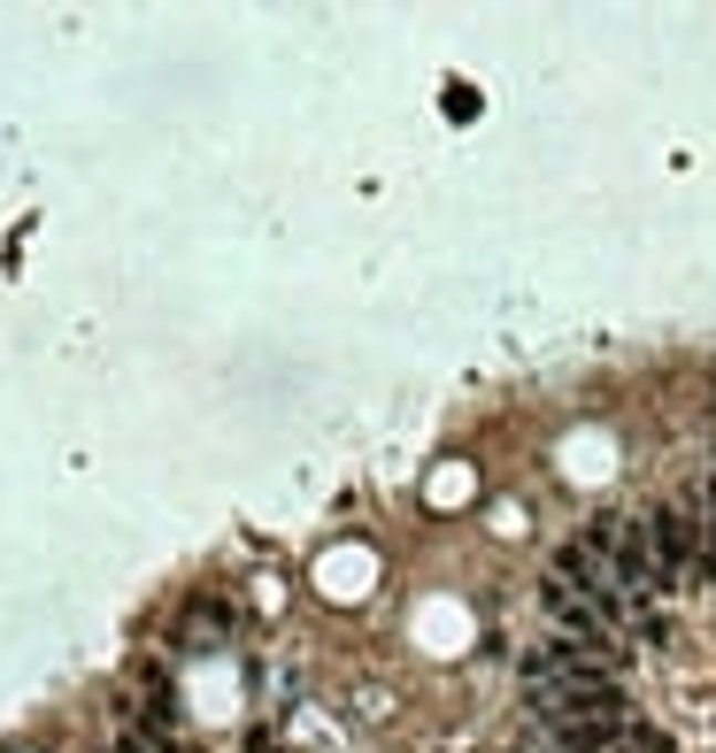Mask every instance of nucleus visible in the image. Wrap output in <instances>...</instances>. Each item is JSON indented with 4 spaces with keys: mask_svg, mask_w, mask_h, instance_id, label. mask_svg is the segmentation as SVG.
<instances>
[{
    "mask_svg": "<svg viewBox=\"0 0 716 753\" xmlns=\"http://www.w3.org/2000/svg\"><path fill=\"white\" fill-rule=\"evenodd\" d=\"M539 607H547L554 638H578V646H593V653H624V646H616V630H609V615H601L593 600H578L562 577H547V585H539Z\"/></svg>",
    "mask_w": 716,
    "mask_h": 753,
    "instance_id": "nucleus-5",
    "label": "nucleus"
},
{
    "mask_svg": "<svg viewBox=\"0 0 716 753\" xmlns=\"http://www.w3.org/2000/svg\"><path fill=\"white\" fill-rule=\"evenodd\" d=\"M647 538H655V569H663V585L678 593L686 577H702V554H709V515H702V492L694 500H678V508H663V515H647Z\"/></svg>",
    "mask_w": 716,
    "mask_h": 753,
    "instance_id": "nucleus-3",
    "label": "nucleus"
},
{
    "mask_svg": "<svg viewBox=\"0 0 716 753\" xmlns=\"http://www.w3.org/2000/svg\"><path fill=\"white\" fill-rule=\"evenodd\" d=\"M585 538L609 554V569H616V593H624V600H655V593H671V585H663V569H655L647 515H609V523H593Z\"/></svg>",
    "mask_w": 716,
    "mask_h": 753,
    "instance_id": "nucleus-2",
    "label": "nucleus"
},
{
    "mask_svg": "<svg viewBox=\"0 0 716 753\" xmlns=\"http://www.w3.org/2000/svg\"><path fill=\"white\" fill-rule=\"evenodd\" d=\"M624 669V653H593V646H578V638H547L525 653V684H570V677H616Z\"/></svg>",
    "mask_w": 716,
    "mask_h": 753,
    "instance_id": "nucleus-4",
    "label": "nucleus"
},
{
    "mask_svg": "<svg viewBox=\"0 0 716 753\" xmlns=\"http://www.w3.org/2000/svg\"><path fill=\"white\" fill-rule=\"evenodd\" d=\"M539 731H593V723H632V692L616 677H570V684H539L532 692Z\"/></svg>",
    "mask_w": 716,
    "mask_h": 753,
    "instance_id": "nucleus-1",
    "label": "nucleus"
}]
</instances>
